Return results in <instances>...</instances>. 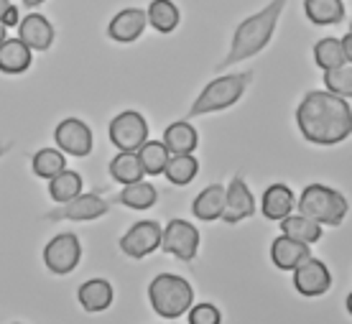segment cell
I'll use <instances>...</instances> for the list:
<instances>
[{"label": "cell", "mask_w": 352, "mask_h": 324, "mask_svg": "<svg viewBox=\"0 0 352 324\" xmlns=\"http://www.w3.org/2000/svg\"><path fill=\"white\" fill-rule=\"evenodd\" d=\"M322 82H324L327 92L350 100L352 97V64H342V67H335V69H327Z\"/></svg>", "instance_id": "1f68e13d"}, {"label": "cell", "mask_w": 352, "mask_h": 324, "mask_svg": "<svg viewBox=\"0 0 352 324\" xmlns=\"http://www.w3.org/2000/svg\"><path fill=\"white\" fill-rule=\"evenodd\" d=\"M148 26V18H146V10L141 8H125L120 10L118 16L110 21L107 26V36L118 41V44H133L138 41Z\"/></svg>", "instance_id": "9a60e30c"}, {"label": "cell", "mask_w": 352, "mask_h": 324, "mask_svg": "<svg viewBox=\"0 0 352 324\" xmlns=\"http://www.w3.org/2000/svg\"><path fill=\"white\" fill-rule=\"evenodd\" d=\"M77 299H80V304L85 312L89 314H97V312H105L110 304H113L115 299V291H113V283L105 279H89L85 281L77 291Z\"/></svg>", "instance_id": "d6986e66"}, {"label": "cell", "mask_w": 352, "mask_h": 324, "mask_svg": "<svg viewBox=\"0 0 352 324\" xmlns=\"http://www.w3.org/2000/svg\"><path fill=\"white\" fill-rule=\"evenodd\" d=\"M6 39H8V28H6V26H3V23H0V44H3Z\"/></svg>", "instance_id": "8d00e7d4"}, {"label": "cell", "mask_w": 352, "mask_h": 324, "mask_svg": "<svg viewBox=\"0 0 352 324\" xmlns=\"http://www.w3.org/2000/svg\"><path fill=\"white\" fill-rule=\"evenodd\" d=\"M199 174V161L194 158V153H176L168 158L164 176L168 179V184L174 186H186L192 184V179Z\"/></svg>", "instance_id": "484cf974"}, {"label": "cell", "mask_w": 352, "mask_h": 324, "mask_svg": "<svg viewBox=\"0 0 352 324\" xmlns=\"http://www.w3.org/2000/svg\"><path fill=\"white\" fill-rule=\"evenodd\" d=\"M18 39L31 49V52H49L54 44V26L52 21L41 13H28L18 23Z\"/></svg>", "instance_id": "5bb4252c"}, {"label": "cell", "mask_w": 352, "mask_h": 324, "mask_svg": "<svg viewBox=\"0 0 352 324\" xmlns=\"http://www.w3.org/2000/svg\"><path fill=\"white\" fill-rule=\"evenodd\" d=\"M296 207H299L301 215L311 217L314 222L332 225V228H340L347 217V212H350L344 194L327 184H309L296 199Z\"/></svg>", "instance_id": "5b68a950"}, {"label": "cell", "mask_w": 352, "mask_h": 324, "mask_svg": "<svg viewBox=\"0 0 352 324\" xmlns=\"http://www.w3.org/2000/svg\"><path fill=\"white\" fill-rule=\"evenodd\" d=\"M148 301L153 312L164 319H179L194 304V289L184 276L159 273L148 283Z\"/></svg>", "instance_id": "277c9868"}, {"label": "cell", "mask_w": 352, "mask_h": 324, "mask_svg": "<svg viewBox=\"0 0 352 324\" xmlns=\"http://www.w3.org/2000/svg\"><path fill=\"white\" fill-rule=\"evenodd\" d=\"M256 215V197L245 184V179L240 174L232 176L228 184V197H225V212H222V222L225 225H238L243 219Z\"/></svg>", "instance_id": "4fadbf2b"}, {"label": "cell", "mask_w": 352, "mask_h": 324, "mask_svg": "<svg viewBox=\"0 0 352 324\" xmlns=\"http://www.w3.org/2000/svg\"><path fill=\"white\" fill-rule=\"evenodd\" d=\"M107 136H110V143L118 151L135 153L148 140V123L138 110H123L110 120Z\"/></svg>", "instance_id": "8992f818"}, {"label": "cell", "mask_w": 352, "mask_h": 324, "mask_svg": "<svg viewBox=\"0 0 352 324\" xmlns=\"http://www.w3.org/2000/svg\"><path fill=\"white\" fill-rule=\"evenodd\" d=\"M135 153H138V161H141L143 171H146L148 176H161V174H164L168 158H171L168 149L164 146V140H146V143H143Z\"/></svg>", "instance_id": "83f0119b"}, {"label": "cell", "mask_w": 352, "mask_h": 324, "mask_svg": "<svg viewBox=\"0 0 352 324\" xmlns=\"http://www.w3.org/2000/svg\"><path fill=\"white\" fill-rule=\"evenodd\" d=\"M309 246H304V243H299V240H294V237L289 235H278L273 237L271 243V261L276 268H281V271H294L296 266H301V263L309 258Z\"/></svg>", "instance_id": "e0dca14e"}, {"label": "cell", "mask_w": 352, "mask_h": 324, "mask_svg": "<svg viewBox=\"0 0 352 324\" xmlns=\"http://www.w3.org/2000/svg\"><path fill=\"white\" fill-rule=\"evenodd\" d=\"M10 149H13V143H10V140H8V143H0V158L6 156V153H8Z\"/></svg>", "instance_id": "d590c367"}, {"label": "cell", "mask_w": 352, "mask_h": 324, "mask_svg": "<svg viewBox=\"0 0 352 324\" xmlns=\"http://www.w3.org/2000/svg\"><path fill=\"white\" fill-rule=\"evenodd\" d=\"M344 307H347V314L352 316V291L347 294V301H344Z\"/></svg>", "instance_id": "74e56055"}, {"label": "cell", "mask_w": 352, "mask_h": 324, "mask_svg": "<svg viewBox=\"0 0 352 324\" xmlns=\"http://www.w3.org/2000/svg\"><path fill=\"white\" fill-rule=\"evenodd\" d=\"M314 64H317L319 69H324V72L347 64V62H344L342 41H340V39H332V36L319 39L317 44H314Z\"/></svg>", "instance_id": "4dcf8cb0"}, {"label": "cell", "mask_w": 352, "mask_h": 324, "mask_svg": "<svg viewBox=\"0 0 352 324\" xmlns=\"http://www.w3.org/2000/svg\"><path fill=\"white\" fill-rule=\"evenodd\" d=\"M161 250L176 255L179 261L192 263L199 253V230L186 219H168L161 233Z\"/></svg>", "instance_id": "ba28073f"}, {"label": "cell", "mask_w": 352, "mask_h": 324, "mask_svg": "<svg viewBox=\"0 0 352 324\" xmlns=\"http://www.w3.org/2000/svg\"><path fill=\"white\" fill-rule=\"evenodd\" d=\"M8 6H10V0H0V16L6 13V8H8Z\"/></svg>", "instance_id": "ab89813d"}, {"label": "cell", "mask_w": 352, "mask_h": 324, "mask_svg": "<svg viewBox=\"0 0 352 324\" xmlns=\"http://www.w3.org/2000/svg\"><path fill=\"white\" fill-rule=\"evenodd\" d=\"M286 3L289 0H271L265 8H261L253 16H248L245 21H240V26L232 34V41H230L225 59L217 64V72L228 69V67L238 62H248V59H253V56L263 52L265 46L271 44L273 34H276V26L281 21Z\"/></svg>", "instance_id": "7a4b0ae2"}, {"label": "cell", "mask_w": 352, "mask_h": 324, "mask_svg": "<svg viewBox=\"0 0 352 324\" xmlns=\"http://www.w3.org/2000/svg\"><path fill=\"white\" fill-rule=\"evenodd\" d=\"M82 246L74 233H59L54 235L44 248V266L56 276H67L80 266Z\"/></svg>", "instance_id": "9c48e42d"}, {"label": "cell", "mask_w": 352, "mask_h": 324, "mask_svg": "<svg viewBox=\"0 0 352 324\" xmlns=\"http://www.w3.org/2000/svg\"><path fill=\"white\" fill-rule=\"evenodd\" d=\"M110 212V202L102 199L100 194L95 192H82L77 194L74 199L64 202V204H56L54 210H49L44 215V219L49 222H62V219H72V222H92V219L105 217Z\"/></svg>", "instance_id": "52a82bcc"}, {"label": "cell", "mask_w": 352, "mask_h": 324, "mask_svg": "<svg viewBox=\"0 0 352 324\" xmlns=\"http://www.w3.org/2000/svg\"><path fill=\"white\" fill-rule=\"evenodd\" d=\"M164 146L168 149L171 156L176 153H194V149L199 146V136H197V128H194L186 118L171 123L164 131Z\"/></svg>", "instance_id": "44dd1931"}, {"label": "cell", "mask_w": 352, "mask_h": 324, "mask_svg": "<svg viewBox=\"0 0 352 324\" xmlns=\"http://www.w3.org/2000/svg\"><path fill=\"white\" fill-rule=\"evenodd\" d=\"M350 34H352V18H350Z\"/></svg>", "instance_id": "60d3db41"}, {"label": "cell", "mask_w": 352, "mask_h": 324, "mask_svg": "<svg viewBox=\"0 0 352 324\" xmlns=\"http://www.w3.org/2000/svg\"><path fill=\"white\" fill-rule=\"evenodd\" d=\"M34 64V52L21 39H6L0 44V72L3 74H23Z\"/></svg>", "instance_id": "ffe728a7"}, {"label": "cell", "mask_w": 352, "mask_h": 324, "mask_svg": "<svg viewBox=\"0 0 352 324\" xmlns=\"http://www.w3.org/2000/svg\"><path fill=\"white\" fill-rule=\"evenodd\" d=\"M54 143H56V149L64 151V153H69L74 158H85L92 153V131H89V125L80 118H64L62 123L56 125V131H54Z\"/></svg>", "instance_id": "8fae6325"}, {"label": "cell", "mask_w": 352, "mask_h": 324, "mask_svg": "<svg viewBox=\"0 0 352 324\" xmlns=\"http://www.w3.org/2000/svg\"><path fill=\"white\" fill-rule=\"evenodd\" d=\"M107 171H110V179H115L118 184H133V182H141L146 171H143L141 161H138V153H131V151H118V156L110 158L107 164Z\"/></svg>", "instance_id": "7402d4cb"}, {"label": "cell", "mask_w": 352, "mask_h": 324, "mask_svg": "<svg viewBox=\"0 0 352 324\" xmlns=\"http://www.w3.org/2000/svg\"><path fill=\"white\" fill-rule=\"evenodd\" d=\"M161 233H164V228L159 222L141 219V222L131 225V230L120 237V250L133 261H141V258L156 253L161 248Z\"/></svg>", "instance_id": "30bf717a"}, {"label": "cell", "mask_w": 352, "mask_h": 324, "mask_svg": "<svg viewBox=\"0 0 352 324\" xmlns=\"http://www.w3.org/2000/svg\"><path fill=\"white\" fill-rule=\"evenodd\" d=\"M16 324H18V322H16Z\"/></svg>", "instance_id": "b9f144b4"}, {"label": "cell", "mask_w": 352, "mask_h": 324, "mask_svg": "<svg viewBox=\"0 0 352 324\" xmlns=\"http://www.w3.org/2000/svg\"><path fill=\"white\" fill-rule=\"evenodd\" d=\"M0 23H3L6 28H13V26H18V23H21V13H18V8L13 6V3H10L8 8H6V13L0 16Z\"/></svg>", "instance_id": "836d02e7"}, {"label": "cell", "mask_w": 352, "mask_h": 324, "mask_svg": "<svg viewBox=\"0 0 352 324\" xmlns=\"http://www.w3.org/2000/svg\"><path fill=\"white\" fill-rule=\"evenodd\" d=\"M82 176L72 169H64L62 174H56L54 179H49V194L56 204H64V202L74 199L77 194H82Z\"/></svg>", "instance_id": "f1b7e54d"}, {"label": "cell", "mask_w": 352, "mask_h": 324, "mask_svg": "<svg viewBox=\"0 0 352 324\" xmlns=\"http://www.w3.org/2000/svg\"><path fill=\"white\" fill-rule=\"evenodd\" d=\"M296 207V197H294V189L289 184H271L263 192V199H261V210H263V217L271 219V222H281L283 217H289Z\"/></svg>", "instance_id": "2e32d148"}, {"label": "cell", "mask_w": 352, "mask_h": 324, "mask_svg": "<svg viewBox=\"0 0 352 324\" xmlns=\"http://www.w3.org/2000/svg\"><path fill=\"white\" fill-rule=\"evenodd\" d=\"M296 125L314 146H337L352 136V107L340 95L311 89L296 107Z\"/></svg>", "instance_id": "6da1fadb"}, {"label": "cell", "mask_w": 352, "mask_h": 324, "mask_svg": "<svg viewBox=\"0 0 352 324\" xmlns=\"http://www.w3.org/2000/svg\"><path fill=\"white\" fill-rule=\"evenodd\" d=\"M31 169H34L36 176L49 182V179H54V176L62 174L67 169V156L59 149H41L36 151L34 158H31Z\"/></svg>", "instance_id": "f546056e"}, {"label": "cell", "mask_w": 352, "mask_h": 324, "mask_svg": "<svg viewBox=\"0 0 352 324\" xmlns=\"http://www.w3.org/2000/svg\"><path fill=\"white\" fill-rule=\"evenodd\" d=\"M342 41V52H344V62L347 64H352V34L347 31V34L340 39Z\"/></svg>", "instance_id": "e575fe53"}, {"label": "cell", "mask_w": 352, "mask_h": 324, "mask_svg": "<svg viewBox=\"0 0 352 324\" xmlns=\"http://www.w3.org/2000/svg\"><path fill=\"white\" fill-rule=\"evenodd\" d=\"M189 314V324H220L222 314L220 309L210 304V301H202V304H192V309L186 312Z\"/></svg>", "instance_id": "d6a6232c"}, {"label": "cell", "mask_w": 352, "mask_h": 324, "mask_svg": "<svg viewBox=\"0 0 352 324\" xmlns=\"http://www.w3.org/2000/svg\"><path fill=\"white\" fill-rule=\"evenodd\" d=\"M304 13L314 26H332L344 18L342 0H304Z\"/></svg>", "instance_id": "cb8c5ba5"}, {"label": "cell", "mask_w": 352, "mask_h": 324, "mask_svg": "<svg viewBox=\"0 0 352 324\" xmlns=\"http://www.w3.org/2000/svg\"><path fill=\"white\" fill-rule=\"evenodd\" d=\"M156 197H159V194H156V186L148 184L146 179H141V182L125 184L123 192L115 197V202L128 207V210H148V207L156 204Z\"/></svg>", "instance_id": "d4e9b609"}, {"label": "cell", "mask_w": 352, "mask_h": 324, "mask_svg": "<svg viewBox=\"0 0 352 324\" xmlns=\"http://www.w3.org/2000/svg\"><path fill=\"white\" fill-rule=\"evenodd\" d=\"M281 233L294 237V240H299V243H304V246H314L319 237H322V225L314 222L311 217H307V215H301V212L299 215L291 212L289 217L281 219Z\"/></svg>", "instance_id": "603a6c76"}, {"label": "cell", "mask_w": 352, "mask_h": 324, "mask_svg": "<svg viewBox=\"0 0 352 324\" xmlns=\"http://www.w3.org/2000/svg\"><path fill=\"white\" fill-rule=\"evenodd\" d=\"M146 18H148V23L156 28L159 34H171V31H176L179 21H182L179 8H176L171 0H151L148 10H146Z\"/></svg>", "instance_id": "4316f807"}, {"label": "cell", "mask_w": 352, "mask_h": 324, "mask_svg": "<svg viewBox=\"0 0 352 324\" xmlns=\"http://www.w3.org/2000/svg\"><path fill=\"white\" fill-rule=\"evenodd\" d=\"M250 82H253V72H235V74H225V77L207 82L204 89L197 95V100L186 110V120L199 118V115L222 113L228 107L238 105Z\"/></svg>", "instance_id": "3957f363"}, {"label": "cell", "mask_w": 352, "mask_h": 324, "mask_svg": "<svg viewBox=\"0 0 352 324\" xmlns=\"http://www.w3.org/2000/svg\"><path fill=\"white\" fill-rule=\"evenodd\" d=\"M291 273H294V289L299 291L301 296H322L332 286L329 268L319 258H311V255Z\"/></svg>", "instance_id": "7c38bea8"}, {"label": "cell", "mask_w": 352, "mask_h": 324, "mask_svg": "<svg viewBox=\"0 0 352 324\" xmlns=\"http://www.w3.org/2000/svg\"><path fill=\"white\" fill-rule=\"evenodd\" d=\"M225 197H228V186H222V184L204 186L202 192L197 194V199L192 202L194 217L202 219V222L222 219V212H225Z\"/></svg>", "instance_id": "ac0fdd59"}, {"label": "cell", "mask_w": 352, "mask_h": 324, "mask_svg": "<svg viewBox=\"0 0 352 324\" xmlns=\"http://www.w3.org/2000/svg\"><path fill=\"white\" fill-rule=\"evenodd\" d=\"M23 3H26L28 8H36V6H41V3H44V0H23Z\"/></svg>", "instance_id": "f35d334b"}]
</instances>
